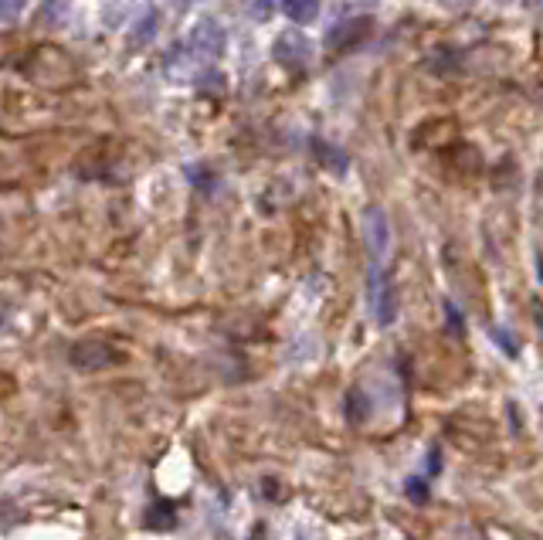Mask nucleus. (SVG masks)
Wrapping results in <instances>:
<instances>
[{
    "label": "nucleus",
    "mask_w": 543,
    "mask_h": 540,
    "mask_svg": "<svg viewBox=\"0 0 543 540\" xmlns=\"http://www.w3.org/2000/svg\"><path fill=\"white\" fill-rule=\"evenodd\" d=\"M224 41H228V34L214 17H201V21L194 24L191 31H187V41H184V51L197 62H214V58L224 55Z\"/></svg>",
    "instance_id": "f257e3e1"
},
{
    "label": "nucleus",
    "mask_w": 543,
    "mask_h": 540,
    "mask_svg": "<svg viewBox=\"0 0 543 540\" xmlns=\"http://www.w3.org/2000/svg\"><path fill=\"white\" fill-rule=\"evenodd\" d=\"M364 245L370 252V269H374V286L381 282V259L387 255V245H391V221L381 208H367L364 211Z\"/></svg>",
    "instance_id": "f03ea898"
},
{
    "label": "nucleus",
    "mask_w": 543,
    "mask_h": 540,
    "mask_svg": "<svg viewBox=\"0 0 543 540\" xmlns=\"http://www.w3.org/2000/svg\"><path fill=\"white\" fill-rule=\"evenodd\" d=\"M272 58L289 72H303V68L313 62V41L299 31H282L272 45Z\"/></svg>",
    "instance_id": "7ed1b4c3"
},
{
    "label": "nucleus",
    "mask_w": 543,
    "mask_h": 540,
    "mask_svg": "<svg viewBox=\"0 0 543 540\" xmlns=\"http://www.w3.org/2000/svg\"><path fill=\"white\" fill-rule=\"evenodd\" d=\"M72 364L79 371H99V367L112 364V347L99 344V340H85V344L72 347Z\"/></svg>",
    "instance_id": "20e7f679"
},
{
    "label": "nucleus",
    "mask_w": 543,
    "mask_h": 540,
    "mask_svg": "<svg viewBox=\"0 0 543 540\" xmlns=\"http://www.w3.org/2000/svg\"><path fill=\"white\" fill-rule=\"evenodd\" d=\"M370 31V17H347L343 24H336V28L326 34V41H330L333 48H347V45H357L360 38Z\"/></svg>",
    "instance_id": "39448f33"
},
{
    "label": "nucleus",
    "mask_w": 543,
    "mask_h": 540,
    "mask_svg": "<svg viewBox=\"0 0 543 540\" xmlns=\"http://www.w3.org/2000/svg\"><path fill=\"white\" fill-rule=\"evenodd\" d=\"M279 7L296 24H313L320 17V0H279Z\"/></svg>",
    "instance_id": "423d86ee"
},
{
    "label": "nucleus",
    "mask_w": 543,
    "mask_h": 540,
    "mask_svg": "<svg viewBox=\"0 0 543 540\" xmlns=\"http://www.w3.org/2000/svg\"><path fill=\"white\" fill-rule=\"evenodd\" d=\"M313 150H316V160L326 167V170H333V174H347V153H343L340 147H333V143H323V140H313Z\"/></svg>",
    "instance_id": "0eeeda50"
},
{
    "label": "nucleus",
    "mask_w": 543,
    "mask_h": 540,
    "mask_svg": "<svg viewBox=\"0 0 543 540\" xmlns=\"http://www.w3.org/2000/svg\"><path fill=\"white\" fill-rule=\"evenodd\" d=\"M153 31H157V11H150V7H146V11H143V28L136 24L133 34H129V45H146V41L153 38Z\"/></svg>",
    "instance_id": "6e6552de"
},
{
    "label": "nucleus",
    "mask_w": 543,
    "mask_h": 540,
    "mask_svg": "<svg viewBox=\"0 0 543 540\" xmlns=\"http://www.w3.org/2000/svg\"><path fill=\"white\" fill-rule=\"evenodd\" d=\"M24 7H28V0H0V24H14Z\"/></svg>",
    "instance_id": "1a4fd4ad"
},
{
    "label": "nucleus",
    "mask_w": 543,
    "mask_h": 540,
    "mask_svg": "<svg viewBox=\"0 0 543 540\" xmlns=\"http://www.w3.org/2000/svg\"><path fill=\"white\" fill-rule=\"evenodd\" d=\"M272 4H275V0H248V11L255 14V21H269Z\"/></svg>",
    "instance_id": "9d476101"
},
{
    "label": "nucleus",
    "mask_w": 543,
    "mask_h": 540,
    "mask_svg": "<svg viewBox=\"0 0 543 540\" xmlns=\"http://www.w3.org/2000/svg\"><path fill=\"white\" fill-rule=\"evenodd\" d=\"M408 493L415 496L418 503L428 500V490H425V479H408Z\"/></svg>",
    "instance_id": "9b49d317"
},
{
    "label": "nucleus",
    "mask_w": 543,
    "mask_h": 540,
    "mask_svg": "<svg viewBox=\"0 0 543 540\" xmlns=\"http://www.w3.org/2000/svg\"><path fill=\"white\" fill-rule=\"evenodd\" d=\"M493 337L499 340V347H503L506 354H510V357H516V344H513V337H510V333H506V330H493Z\"/></svg>",
    "instance_id": "f8f14e48"
},
{
    "label": "nucleus",
    "mask_w": 543,
    "mask_h": 540,
    "mask_svg": "<svg viewBox=\"0 0 543 540\" xmlns=\"http://www.w3.org/2000/svg\"><path fill=\"white\" fill-rule=\"evenodd\" d=\"M187 174H191V184H197V187H211V174H208L204 167H197V170L191 167Z\"/></svg>",
    "instance_id": "ddd939ff"
},
{
    "label": "nucleus",
    "mask_w": 543,
    "mask_h": 540,
    "mask_svg": "<svg viewBox=\"0 0 543 540\" xmlns=\"http://www.w3.org/2000/svg\"><path fill=\"white\" fill-rule=\"evenodd\" d=\"M448 323H452V330H455V333L462 330V320H459V313H455V306H448Z\"/></svg>",
    "instance_id": "4468645a"
}]
</instances>
